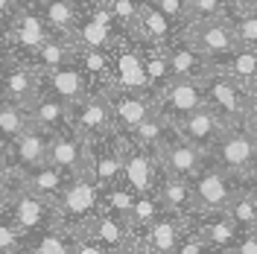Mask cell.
I'll list each match as a JSON object with an SVG mask.
<instances>
[{
    "mask_svg": "<svg viewBox=\"0 0 257 254\" xmlns=\"http://www.w3.org/2000/svg\"><path fill=\"white\" fill-rule=\"evenodd\" d=\"M76 254H114V251H108L102 242L85 237V234H76Z\"/></svg>",
    "mask_w": 257,
    "mask_h": 254,
    "instance_id": "cell-44",
    "label": "cell"
},
{
    "mask_svg": "<svg viewBox=\"0 0 257 254\" xmlns=\"http://www.w3.org/2000/svg\"><path fill=\"white\" fill-rule=\"evenodd\" d=\"M0 149H3V146H0Z\"/></svg>",
    "mask_w": 257,
    "mask_h": 254,
    "instance_id": "cell-58",
    "label": "cell"
},
{
    "mask_svg": "<svg viewBox=\"0 0 257 254\" xmlns=\"http://www.w3.org/2000/svg\"><path fill=\"white\" fill-rule=\"evenodd\" d=\"M251 173H257V164H254V170H251Z\"/></svg>",
    "mask_w": 257,
    "mask_h": 254,
    "instance_id": "cell-56",
    "label": "cell"
},
{
    "mask_svg": "<svg viewBox=\"0 0 257 254\" xmlns=\"http://www.w3.org/2000/svg\"><path fill=\"white\" fill-rule=\"evenodd\" d=\"M41 91L56 96V99H62V102H67V105H73V102H79L82 96L91 94V82L79 70V64L70 62V64L56 67V70L41 73Z\"/></svg>",
    "mask_w": 257,
    "mask_h": 254,
    "instance_id": "cell-18",
    "label": "cell"
},
{
    "mask_svg": "<svg viewBox=\"0 0 257 254\" xmlns=\"http://www.w3.org/2000/svg\"><path fill=\"white\" fill-rule=\"evenodd\" d=\"M27 129H32V117L27 105H18V102H6L0 105V146L6 149L9 143H15Z\"/></svg>",
    "mask_w": 257,
    "mask_h": 254,
    "instance_id": "cell-34",
    "label": "cell"
},
{
    "mask_svg": "<svg viewBox=\"0 0 257 254\" xmlns=\"http://www.w3.org/2000/svg\"><path fill=\"white\" fill-rule=\"evenodd\" d=\"M3 62H6V53H3V47H0V67H3Z\"/></svg>",
    "mask_w": 257,
    "mask_h": 254,
    "instance_id": "cell-54",
    "label": "cell"
},
{
    "mask_svg": "<svg viewBox=\"0 0 257 254\" xmlns=\"http://www.w3.org/2000/svg\"><path fill=\"white\" fill-rule=\"evenodd\" d=\"M0 105H3V96H0Z\"/></svg>",
    "mask_w": 257,
    "mask_h": 254,
    "instance_id": "cell-57",
    "label": "cell"
},
{
    "mask_svg": "<svg viewBox=\"0 0 257 254\" xmlns=\"http://www.w3.org/2000/svg\"><path fill=\"white\" fill-rule=\"evenodd\" d=\"M70 129H76L85 138H99L114 132V114L108 94H91L82 96L79 102L70 105Z\"/></svg>",
    "mask_w": 257,
    "mask_h": 254,
    "instance_id": "cell-15",
    "label": "cell"
},
{
    "mask_svg": "<svg viewBox=\"0 0 257 254\" xmlns=\"http://www.w3.org/2000/svg\"><path fill=\"white\" fill-rule=\"evenodd\" d=\"M3 207H6V190L0 187V213H3Z\"/></svg>",
    "mask_w": 257,
    "mask_h": 254,
    "instance_id": "cell-51",
    "label": "cell"
},
{
    "mask_svg": "<svg viewBox=\"0 0 257 254\" xmlns=\"http://www.w3.org/2000/svg\"><path fill=\"white\" fill-rule=\"evenodd\" d=\"M85 237L96 239V242H102L108 251H123L128 242H135V231H132V222H128V216L123 213H114V210H99L91 225L79 231Z\"/></svg>",
    "mask_w": 257,
    "mask_h": 254,
    "instance_id": "cell-19",
    "label": "cell"
},
{
    "mask_svg": "<svg viewBox=\"0 0 257 254\" xmlns=\"http://www.w3.org/2000/svg\"><path fill=\"white\" fill-rule=\"evenodd\" d=\"M111 70H114V88L117 91H149L141 47H138L135 38H128V35L117 38V44L111 47Z\"/></svg>",
    "mask_w": 257,
    "mask_h": 254,
    "instance_id": "cell-12",
    "label": "cell"
},
{
    "mask_svg": "<svg viewBox=\"0 0 257 254\" xmlns=\"http://www.w3.org/2000/svg\"><path fill=\"white\" fill-rule=\"evenodd\" d=\"M0 32H3V53L12 56V59L30 62L32 53L47 41L50 27L44 24V18H41V12H38L35 0H27V3L18 9V15L12 18Z\"/></svg>",
    "mask_w": 257,
    "mask_h": 254,
    "instance_id": "cell-2",
    "label": "cell"
},
{
    "mask_svg": "<svg viewBox=\"0 0 257 254\" xmlns=\"http://www.w3.org/2000/svg\"><path fill=\"white\" fill-rule=\"evenodd\" d=\"M6 175H9V161H6V152L0 149V187H3V181H6Z\"/></svg>",
    "mask_w": 257,
    "mask_h": 254,
    "instance_id": "cell-49",
    "label": "cell"
},
{
    "mask_svg": "<svg viewBox=\"0 0 257 254\" xmlns=\"http://www.w3.org/2000/svg\"><path fill=\"white\" fill-rule=\"evenodd\" d=\"M176 132L184 141H190L193 146H199L202 152H210V146L219 141V135L225 132V123L219 120V114L213 111V108L202 105V108H196L193 114H187L176 126Z\"/></svg>",
    "mask_w": 257,
    "mask_h": 254,
    "instance_id": "cell-20",
    "label": "cell"
},
{
    "mask_svg": "<svg viewBox=\"0 0 257 254\" xmlns=\"http://www.w3.org/2000/svg\"><path fill=\"white\" fill-rule=\"evenodd\" d=\"M30 117H32V126L56 135V132H62V129L70 126V105L41 91L38 99L30 105Z\"/></svg>",
    "mask_w": 257,
    "mask_h": 254,
    "instance_id": "cell-29",
    "label": "cell"
},
{
    "mask_svg": "<svg viewBox=\"0 0 257 254\" xmlns=\"http://www.w3.org/2000/svg\"><path fill=\"white\" fill-rule=\"evenodd\" d=\"M47 146H50V132L32 126L27 129L15 143H9L3 152L9 161V173H27L32 167L47 164Z\"/></svg>",
    "mask_w": 257,
    "mask_h": 254,
    "instance_id": "cell-16",
    "label": "cell"
},
{
    "mask_svg": "<svg viewBox=\"0 0 257 254\" xmlns=\"http://www.w3.org/2000/svg\"><path fill=\"white\" fill-rule=\"evenodd\" d=\"M161 213H164V205H161L158 193H141V196H135L132 210H128V222H132L135 239H141V234L158 219Z\"/></svg>",
    "mask_w": 257,
    "mask_h": 254,
    "instance_id": "cell-35",
    "label": "cell"
},
{
    "mask_svg": "<svg viewBox=\"0 0 257 254\" xmlns=\"http://www.w3.org/2000/svg\"><path fill=\"white\" fill-rule=\"evenodd\" d=\"M248 126H251V132H254V138H257V111L251 114V123H248Z\"/></svg>",
    "mask_w": 257,
    "mask_h": 254,
    "instance_id": "cell-52",
    "label": "cell"
},
{
    "mask_svg": "<svg viewBox=\"0 0 257 254\" xmlns=\"http://www.w3.org/2000/svg\"><path fill=\"white\" fill-rule=\"evenodd\" d=\"M158 199L164 210L170 213H178V216H190L196 210V202H193V190H190V178H178V175L164 173L158 181Z\"/></svg>",
    "mask_w": 257,
    "mask_h": 254,
    "instance_id": "cell-28",
    "label": "cell"
},
{
    "mask_svg": "<svg viewBox=\"0 0 257 254\" xmlns=\"http://www.w3.org/2000/svg\"><path fill=\"white\" fill-rule=\"evenodd\" d=\"M21 254H76V234L62 225H53L35 234H24Z\"/></svg>",
    "mask_w": 257,
    "mask_h": 254,
    "instance_id": "cell-25",
    "label": "cell"
},
{
    "mask_svg": "<svg viewBox=\"0 0 257 254\" xmlns=\"http://www.w3.org/2000/svg\"><path fill=\"white\" fill-rule=\"evenodd\" d=\"M176 254H216V251H213L208 242L187 225V234H184V239H181V245H178Z\"/></svg>",
    "mask_w": 257,
    "mask_h": 254,
    "instance_id": "cell-42",
    "label": "cell"
},
{
    "mask_svg": "<svg viewBox=\"0 0 257 254\" xmlns=\"http://www.w3.org/2000/svg\"><path fill=\"white\" fill-rule=\"evenodd\" d=\"M117 254H155V251H152V248H149L146 242L135 239V242H128L126 248H123V251H117Z\"/></svg>",
    "mask_w": 257,
    "mask_h": 254,
    "instance_id": "cell-47",
    "label": "cell"
},
{
    "mask_svg": "<svg viewBox=\"0 0 257 254\" xmlns=\"http://www.w3.org/2000/svg\"><path fill=\"white\" fill-rule=\"evenodd\" d=\"M231 30L237 38V47H254L257 50V12H231Z\"/></svg>",
    "mask_w": 257,
    "mask_h": 254,
    "instance_id": "cell-38",
    "label": "cell"
},
{
    "mask_svg": "<svg viewBox=\"0 0 257 254\" xmlns=\"http://www.w3.org/2000/svg\"><path fill=\"white\" fill-rule=\"evenodd\" d=\"M108 102H111L114 114V132H123V135H132L144 120H149L158 111L155 94L149 91H117L114 88L108 91Z\"/></svg>",
    "mask_w": 257,
    "mask_h": 254,
    "instance_id": "cell-14",
    "label": "cell"
},
{
    "mask_svg": "<svg viewBox=\"0 0 257 254\" xmlns=\"http://www.w3.org/2000/svg\"><path fill=\"white\" fill-rule=\"evenodd\" d=\"M178 35H181V32L173 27V21L164 15L155 3H141V18H138V35H135V38L170 47Z\"/></svg>",
    "mask_w": 257,
    "mask_h": 254,
    "instance_id": "cell-26",
    "label": "cell"
},
{
    "mask_svg": "<svg viewBox=\"0 0 257 254\" xmlns=\"http://www.w3.org/2000/svg\"><path fill=\"white\" fill-rule=\"evenodd\" d=\"M167 56H170L173 79H205L210 73V62L193 47L190 41H184L181 35L167 47Z\"/></svg>",
    "mask_w": 257,
    "mask_h": 254,
    "instance_id": "cell-22",
    "label": "cell"
},
{
    "mask_svg": "<svg viewBox=\"0 0 257 254\" xmlns=\"http://www.w3.org/2000/svg\"><path fill=\"white\" fill-rule=\"evenodd\" d=\"M184 234H187V216L164 210L158 219L141 234V242H146L155 254H176Z\"/></svg>",
    "mask_w": 257,
    "mask_h": 254,
    "instance_id": "cell-21",
    "label": "cell"
},
{
    "mask_svg": "<svg viewBox=\"0 0 257 254\" xmlns=\"http://www.w3.org/2000/svg\"><path fill=\"white\" fill-rule=\"evenodd\" d=\"M181 38L190 41L193 47L210 62V67L219 62V59L231 56V53L237 50V38H234V30H231V21H228V18H216V21H190V24L181 30Z\"/></svg>",
    "mask_w": 257,
    "mask_h": 254,
    "instance_id": "cell-8",
    "label": "cell"
},
{
    "mask_svg": "<svg viewBox=\"0 0 257 254\" xmlns=\"http://www.w3.org/2000/svg\"><path fill=\"white\" fill-rule=\"evenodd\" d=\"M210 70H219V73L231 76L234 82H240L242 88L251 91V85L257 79V50L254 47H237L231 56L219 59Z\"/></svg>",
    "mask_w": 257,
    "mask_h": 254,
    "instance_id": "cell-32",
    "label": "cell"
},
{
    "mask_svg": "<svg viewBox=\"0 0 257 254\" xmlns=\"http://www.w3.org/2000/svg\"><path fill=\"white\" fill-rule=\"evenodd\" d=\"M24 251V231L9 216L0 213V254H21Z\"/></svg>",
    "mask_w": 257,
    "mask_h": 254,
    "instance_id": "cell-40",
    "label": "cell"
},
{
    "mask_svg": "<svg viewBox=\"0 0 257 254\" xmlns=\"http://www.w3.org/2000/svg\"><path fill=\"white\" fill-rule=\"evenodd\" d=\"M205 85V102L208 108L219 114V120L225 123V129L231 126H248L251 114L257 111L251 91L242 88L240 82H234L231 76H225L219 70H210L208 76L202 79Z\"/></svg>",
    "mask_w": 257,
    "mask_h": 254,
    "instance_id": "cell-1",
    "label": "cell"
},
{
    "mask_svg": "<svg viewBox=\"0 0 257 254\" xmlns=\"http://www.w3.org/2000/svg\"><path fill=\"white\" fill-rule=\"evenodd\" d=\"M76 3H79L82 12H85V9H91V6H99V3H105V0H76Z\"/></svg>",
    "mask_w": 257,
    "mask_h": 254,
    "instance_id": "cell-50",
    "label": "cell"
},
{
    "mask_svg": "<svg viewBox=\"0 0 257 254\" xmlns=\"http://www.w3.org/2000/svg\"><path fill=\"white\" fill-rule=\"evenodd\" d=\"M24 3H27V0H0V30L18 15V9H21Z\"/></svg>",
    "mask_w": 257,
    "mask_h": 254,
    "instance_id": "cell-45",
    "label": "cell"
},
{
    "mask_svg": "<svg viewBox=\"0 0 257 254\" xmlns=\"http://www.w3.org/2000/svg\"><path fill=\"white\" fill-rule=\"evenodd\" d=\"M3 216H9L24 234H35V231H44V228H53V225H62L59 205L44 199V196H38V193L27 190V187L6 190Z\"/></svg>",
    "mask_w": 257,
    "mask_h": 254,
    "instance_id": "cell-5",
    "label": "cell"
},
{
    "mask_svg": "<svg viewBox=\"0 0 257 254\" xmlns=\"http://www.w3.org/2000/svg\"><path fill=\"white\" fill-rule=\"evenodd\" d=\"M35 6L50 32H59V35H70L82 18V6L76 0H35Z\"/></svg>",
    "mask_w": 257,
    "mask_h": 254,
    "instance_id": "cell-31",
    "label": "cell"
},
{
    "mask_svg": "<svg viewBox=\"0 0 257 254\" xmlns=\"http://www.w3.org/2000/svg\"><path fill=\"white\" fill-rule=\"evenodd\" d=\"M161 175H164V167H161L158 152H152V149H146V146H141V143H135L128 138L126 155H123V184L135 196L155 193Z\"/></svg>",
    "mask_w": 257,
    "mask_h": 254,
    "instance_id": "cell-9",
    "label": "cell"
},
{
    "mask_svg": "<svg viewBox=\"0 0 257 254\" xmlns=\"http://www.w3.org/2000/svg\"><path fill=\"white\" fill-rule=\"evenodd\" d=\"M173 135H176V126H173L164 114L155 111L149 120H144L141 126L135 129L128 138H132L135 143H141V146H146V149H152V152H161V149H164V143L170 141Z\"/></svg>",
    "mask_w": 257,
    "mask_h": 254,
    "instance_id": "cell-33",
    "label": "cell"
},
{
    "mask_svg": "<svg viewBox=\"0 0 257 254\" xmlns=\"http://www.w3.org/2000/svg\"><path fill=\"white\" fill-rule=\"evenodd\" d=\"M120 35H123V32H117L114 27L99 24V21H94L91 15H85V12H82L79 24L70 32V38L76 41L79 50H111Z\"/></svg>",
    "mask_w": 257,
    "mask_h": 254,
    "instance_id": "cell-30",
    "label": "cell"
},
{
    "mask_svg": "<svg viewBox=\"0 0 257 254\" xmlns=\"http://www.w3.org/2000/svg\"><path fill=\"white\" fill-rule=\"evenodd\" d=\"M231 15V0H187V24L190 21H216Z\"/></svg>",
    "mask_w": 257,
    "mask_h": 254,
    "instance_id": "cell-39",
    "label": "cell"
},
{
    "mask_svg": "<svg viewBox=\"0 0 257 254\" xmlns=\"http://www.w3.org/2000/svg\"><path fill=\"white\" fill-rule=\"evenodd\" d=\"M47 164L59 167L70 178L88 175V138L79 135L76 129H70V126L62 129V132H56V135H50Z\"/></svg>",
    "mask_w": 257,
    "mask_h": 254,
    "instance_id": "cell-13",
    "label": "cell"
},
{
    "mask_svg": "<svg viewBox=\"0 0 257 254\" xmlns=\"http://www.w3.org/2000/svg\"><path fill=\"white\" fill-rule=\"evenodd\" d=\"M108 6L114 12L117 30L128 38H135L138 35V18H141V0H108Z\"/></svg>",
    "mask_w": 257,
    "mask_h": 254,
    "instance_id": "cell-37",
    "label": "cell"
},
{
    "mask_svg": "<svg viewBox=\"0 0 257 254\" xmlns=\"http://www.w3.org/2000/svg\"><path fill=\"white\" fill-rule=\"evenodd\" d=\"M208 161L216 164L219 170L237 175H248L257 164V138L251 126H231L219 135V141L210 146Z\"/></svg>",
    "mask_w": 257,
    "mask_h": 254,
    "instance_id": "cell-3",
    "label": "cell"
},
{
    "mask_svg": "<svg viewBox=\"0 0 257 254\" xmlns=\"http://www.w3.org/2000/svg\"><path fill=\"white\" fill-rule=\"evenodd\" d=\"M38 94H41V73L24 59L6 56V62L0 67V96L6 102H18L30 108L38 99Z\"/></svg>",
    "mask_w": 257,
    "mask_h": 254,
    "instance_id": "cell-10",
    "label": "cell"
},
{
    "mask_svg": "<svg viewBox=\"0 0 257 254\" xmlns=\"http://www.w3.org/2000/svg\"><path fill=\"white\" fill-rule=\"evenodd\" d=\"M128 135L108 132L99 138H88V178H94L102 190L123 181V155Z\"/></svg>",
    "mask_w": 257,
    "mask_h": 254,
    "instance_id": "cell-6",
    "label": "cell"
},
{
    "mask_svg": "<svg viewBox=\"0 0 257 254\" xmlns=\"http://www.w3.org/2000/svg\"><path fill=\"white\" fill-rule=\"evenodd\" d=\"M251 99H254V105H257V79H254V85H251Z\"/></svg>",
    "mask_w": 257,
    "mask_h": 254,
    "instance_id": "cell-53",
    "label": "cell"
},
{
    "mask_svg": "<svg viewBox=\"0 0 257 254\" xmlns=\"http://www.w3.org/2000/svg\"><path fill=\"white\" fill-rule=\"evenodd\" d=\"M141 3H152V0H141Z\"/></svg>",
    "mask_w": 257,
    "mask_h": 254,
    "instance_id": "cell-55",
    "label": "cell"
},
{
    "mask_svg": "<svg viewBox=\"0 0 257 254\" xmlns=\"http://www.w3.org/2000/svg\"><path fill=\"white\" fill-rule=\"evenodd\" d=\"M190 190L196 210H228L234 193L240 190V178L219 170L216 164H205L199 173L190 178Z\"/></svg>",
    "mask_w": 257,
    "mask_h": 254,
    "instance_id": "cell-7",
    "label": "cell"
},
{
    "mask_svg": "<svg viewBox=\"0 0 257 254\" xmlns=\"http://www.w3.org/2000/svg\"><path fill=\"white\" fill-rule=\"evenodd\" d=\"M158 158H161L164 173L178 175V178H193V175L208 164V152H202L199 146H193L190 141H184L176 132L170 141L164 143V149L158 152Z\"/></svg>",
    "mask_w": 257,
    "mask_h": 254,
    "instance_id": "cell-17",
    "label": "cell"
},
{
    "mask_svg": "<svg viewBox=\"0 0 257 254\" xmlns=\"http://www.w3.org/2000/svg\"><path fill=\"white\" fill-rule=\"evenodd\" d=\"M79 70L88 76L94 94H108L114 88V70H111V50H76Z\"/></svg>",
    "mask_w": 257,
    "mask_h": 254,
    "instance_id": "cell-23",
    "label": "cell"
},
{
    "mask_svg": "<svg viewBox=\"0 0 257 254\" xmlns=\"http://www.w3.org/2000/svg\"><path fill=\"white\" fill-rule=\"evenodd\" d=\"M138 47H141V59H144V70L146 79H149V91L158 96L170 82H173V70H170V56L164 44H152V41H141L135 38Z\"/></svg>",
    "mask_w": 257,
    "mask_h": 254,
    "instance_id": "cell-27",
    "label": "cell"
},
{
    "mask_svg": "<svg viewBox=\"0 0 257 254\" xmlns=\"http://www.w3.org/2000/svg\"><path fill=\"white\" fill-rule=\"evenodd\" d=\"M240 187H242V190H245V193H248V196H251V199L257 202V173L242 175V178H240Z\"/></svg>",
    "mask_w": 257,
    "mask_h": 254,
    "instance_id": "cell-46",
    "label": "cell"
},
{
    "mask_svg": "<svg viewBox=\"0 0 257 254\" xmlns=\"http://www.w3.org/2000/svg\"><path fill=\"white\" fill-rule=\"evenodd\" d=\"M158 114H164L173 126H178L187 114L208 105L205 102V85L202 79H173L158 96H155Z\"/></svg>",
    "mask_w": 257,
    "mask_h": 254,
    "instance_id": "cell-11",
    "label": "cell"
},
{
    "mask_svg": "<svg viewBox=\"0 0 257 254\" xmlns=\"http://www.w3.org/2000/svg\"><path fill=\"white\" fill-rule=\"evenodd\" d=\"M76 41L70 38V35H59V32H50L47 41L41 44V47L32 53L30 64L38 70V73H47V70H56V67H62V64H70L76 59Z\"/></svg>",
    "mask_w": 257,
    "mask_h": 254,
    "instance_id": "cell-24",
    "label": "cell"
},
{
    "mask_svg": "<svg viewBox=\"0 0 257 254\" xmlns=\"http://www.w3.org/2000/svg\"><path fill=\"white\" fill-rule=\"evenodd\" d=\"M231 12H257V0H231Z\"/></svg>",
    "mask_w": 257,
    "mask_h": 254,
    "instance_id": "cell-48",
    "label": "cell"
},
{
    "mask_svg": "<svg viewBox=\"0 0 257 254\" xmlns=\"http://www.w3.org/2000/svg\"><path fill=\"white\" fill-rule=\"evenodd\" d=\"M225 213L231 216V222L237 225L240 231H257V202L242 187L234 193V199H231V205H228Z\"/></svg>",
    "mask_w": 257,
    "mask_h": 254,
    "instance_id": "cell-36",
    "label": "cell"
},
{
    "mask_svg": "<svg viewBox=\"0 0 257 254\" xmlns=\"http://www.w3.org/2000/svg\"><path fill=\"white\" fill-rule=\"evenodd\" d=\"M228 254H257V231H242Z\"/></svg>",
    "mask_w": 257,
    "mask_h": 254,
    "instance_id": "cell-43",
    "label": "cell"
},
{
    "mask_svg": "<svg viewBox=\"0 0 257 254\" xmlns=\"http://www.w3.org/2000/svg\"><path fill=\"white\" fill-rule=\"evenodd\" d=\"M152 3L173 21V27L178 32L187 27V0H152Z\"/></svg>",
    "mask_w": 257,
    "mask_h": 254,
    "instance_id": "cell-41",
    "label": "cell"
},
{
    "mask_svg": "<svg viewBox=\"0 0 257 254\" xmlns=\"http://www.w3.org/2000/svg\"><path fill=\"white\" fill-rule=\"evenodd\" d=\"M99 210H102V187L96 184L94 178H88V175L73 178L67 184V190L62 193V199H59L62 228L73 231V234L85 231Z\"/></svg>",
    "mask_w": 257,
    "mask_h": 254,
    "instance_id": "cell-4",
    "label": "cell"
}]
</instances>
